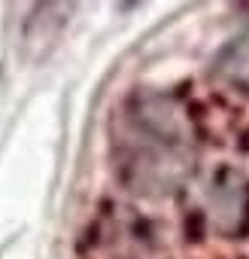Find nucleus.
Wrapping results in <instances>:
<instances>
[{
  "label": "nucleus",
  "mask_w": 249,
  "mask_h": 259,
  "mask_svg": "<svg viewBox=\"0 0 249 259\" xmlns=\"http://www.w3.org/2000/svg\"><path fill=\"white\" fill-rule=\"evenodd\" d=\"M201 220L222 238H240L249 232V180L234 168H219L201 186Z\"/></svg>",
  "instance_id": "nucleus-2"
},
{
  "label": "nucleus",
  "mask_w": 249,
  "mask_h": 259,
  "mask_svg": "<svg viewBox=\"0 0 249 259\" xmlns=\"http://www.w3.org/2000/svg\"><path fill=\"white\" fill-rule=\"evenodd\" d=\"M213 73H216L222 82L249 92V28H246L243 34H237V37L219 52Z\"/></svg>",
  "instance_id": "nucleus-3"
},
{
  "label": "nucleus",
  "mask_w": 249,
  "mask_h": 259,
  "mask_svg": "<svg viewBox=\"0 0 249 259\" xmlns=\"http://www.w3.org/2000/svg\"><path fill=\"white\" fill-rule=\"evenodd\" d=\"M125 153V177L137 192L161 195L179 186L189 174V150L179 110L161 98L137 101L128 110V141Z\"/></svg>",
  "instance_id": "nucleus-1"
}]
</instances>
